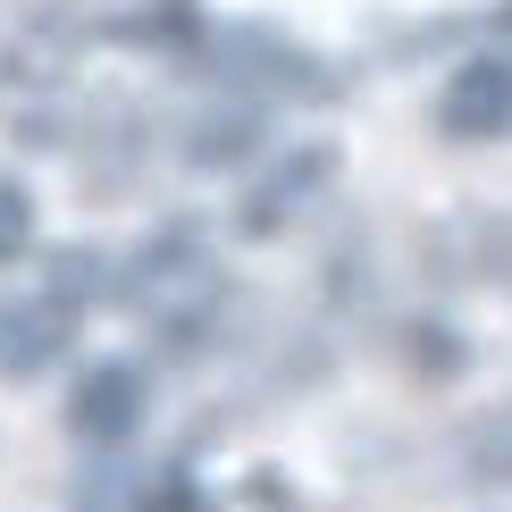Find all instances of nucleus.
<instances>
[{
  "mask_svg": "<svg viewBox=\"0 0 512 512\" xmlns=\"http://www.w3.org/2000/svg\"><path fill=\"white\" fill-rule=\"evenodd\" d=\"M437 118H445V135H471V143L504 135V126H512V68H504V59H471V68L445 84Z\"/></svg>",
  "mask_w": 512,
  "mask_h": 512,
  "instance_id": "1",
  "label": "nucleus"
},
{
  "mask_svg": "<svg viewBox=\"0 0 512 512\" xmlns=\"http://www.w3.org/2000/svg\"><path fill=\"white\" fill-rule=\"evenodd\" d=\"M59 345H68V311H59V303H17V311H0V378H34Z\"/></svg>",
  "mask_w": 512,
  "mask_h": 512,
  "instance_id": "2",
  "label": "nucleus"
},
{
  "mask_svg": "<svg viewBox=\"0 0 512 512\" xmlns=\"http://www.w3.org/2000/svg\"><path fill=\"white\" fill-rule=\"evenodd\" d=\"M135 412H143V378L135 370H84L76 378V429L93 437V445H110L135 429Z\"/></svg>",
  "mask_w": 512,
  "mask_h": 512,
  "instance_id": "3",
  "label": "nucleus"
},
{
  "mask_svg": "<svg viewBox=\"0 0 512 512\" xmlns=\"http://www.w3.org/2000/svg\"><path fill=\"white\" fill-rule=\"evenodd\" d=\"M34 236V202H26V185L17 177H0V261H17Z\"/></svg>",
  "mask_w": 512,
  "mask_h": 512,
  "instance_id": "4",
  "label": "nucleus"
}]
</instances>
